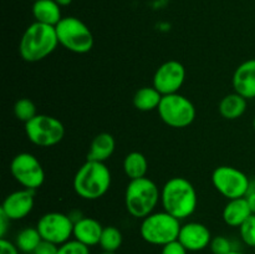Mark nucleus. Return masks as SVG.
Here are the masks:
<instances>
[{
  "label": "nucleus",
  "mask_w": 255,
  "mask_h": 254,
  "mask_svg": "<svg viewBox=\"0 0 255 254\" xmlns=\"http://www.w3.org/2000/svg\"><path fill=\"white\" fill-rule=\"evenodd\" d=\"M163 211L182 221L196 212L198 204L197 191L192 182L184 177H172L161 189Z\"/></svg>",
  "instance_id": "obj_1"
},
{
  "label": "nucleus",
  "mask_w": 255,
  "mask_h": 254,
  "mask_svg": "<svg viewBox=\"0 0 255 254\" xmlns=\"http://www.w3.org/2000/svg\"><path fill=\"white\" fill-rule=\"evenodd\" d=\"M57 45L55 26L35 21L26 27L20 39L19 54L25 61L37 62L51 55Z\"/></svg>",
  "instance_id": "obj_2"
},
{
  "label": "nucleus",
  "mask_w": 255,
  "mask_h": 254,
  "mask_svg": "<svg viewBox=\"0 0 255 254\" xmlns=\"http://www.w3.org/2000/svg\"><path fill=\"white\" fill-rule=\"evenodd\" d=\"M111 179V172L105 162L87 159L75 174L74 189L81 198L95 201L107 193Z\"/></svg>",
  "instance_id": "obj_3"
},
{
  "label": "nucleus",
  "mask_w": 255,
  "mask_h": 254,
  "mask_svg": "<svg viewBox=\"0 0 255 254\" xmlns=\"http://www.w3.org/2000/svg\"><path fill=\"white\" fill-rule=\"evenodd\" d=\"M159 201L161 191L148 177L131 179L127 184L125 192V206L127 212L134 218L143 219L153 213Z\"/></svg>",
  "instance_id": "obj_4"
},
{
  "label": "nucleus",
  "mask_w": 255,
  "mask_h": 254,
  "mask_svg": "<svg viewBox=\"0 0 255 254\" xmlns=\"http://www.w3.org/2000/svg\"><path fill=\"white\" fill-rule=\"evenodd\" d=\"M181 227V221L168 212H153L142 219L139 234L148 244L163 247L178 239Z\"/></svg>",
  "instance_id": "obj_5"
},
{
  "label": "nucleus",
  "mask_w": 255,
  "mask_h": 254,
  "mask_svg": "<svg viewBox=\"0 0 255 254\" xmlns=\"http://www.w3.org/2000/svg\"><path fill=\"white\" fill-rule=\"evenodd\" d=\"M59 44L74 54H86L94 47V35L82 20L66 16L55 26Z\"/></svg>",
  "instance_id": "obj_6"
},
{
  "label": "nucleus",
  "mask_w": 255,
  "mask_h": 254,
  "mask_svg": "<svg viewBox=\"0 0 255 254\" xmlns=\"http://www.w3.org/2000/svg\"><path fill=\"white\" fill-rule=\"evenodd\" d=\"M157 111L162 121L173 128L188 127L193 124L197 114L193 102L181 94L166 95L162 97Z\"/></svg>",
  "instance_id": "obj_7"
},
{
  "label": "nucleus",
  "mask_w": 255,
  "mask_h": 254,
  "mask_svg": "<svg viewBox=\"0 0 255 254\" xmlns=\"http://www.w3.org/2000/svg\"><path fill=\"white\" fill-rule=\"evenodd\" d=\"M25 133L31 143L39 147H52L65 136V127L59 119L49 115H36L25 124Z\"/></svg>",
  "instance_id": "obj_8"
},
{
  "label": "nucleus",
  "mask_w": 255,
  "mask_h": 254,
  "mask_svg": "<svg viewBox=\"0 0 255 254\" xmlns=\"http://www.w3.org/2000/svg\"><path fill=\"white\" fill-rule=\"evenodd\" d=\"M214 188L227 199L247 197L251 191V179L239 168L232 166H219L212 173Z\"/></svg>",
  "instance_id": "obj_9"
},
{
  "label": "nucleus",
  "mask_w": 255,
  "mask_h": 254,
  "mask_svg": "<svg viewBox=\"0 0 255 254\" xmlns=\"http://www.w3.org/2000/svg\"><path fill=\"white\" fill-rule=\"evenodd\" d=\"M10 172L17 183L31 191L40 188L45 181L42 164L34 154L29 152H21L11 159Z\"/></svg>",
  "instance_id": "obj_10"
},
{
  "label": "nucleus",
  "mask_w": 255,
  "mask_h": 254,
  "mask_svg": "<svg viewBox=\"0 0 255 254\" xmlns=\"http://www.w3.org/2000/svg\"><path fill=\"white\" fill-rule=\"evenodd\" d=\"M74 219L61 212H49L40 217L36 228L42 241L61 246L74 237Z\"/></svg>",
  "instance_id": "obj_11"
},
{
  "label": "nucleus",
  "mask_w": 255,
  "mask_h": 254,
  "mask_svg": "<svg viewBox=\"0 0 255 254\" xmlns=\"http://www.w3.org/2000/svg\"><path fill=\"white\" fill-rule=\"evenodd\" d=\"M186 80V67L177 60L163 62L153 75V87L162 96L178 94Z\"/></svg>",
  "instance_id": "obj_12"
},
{
  "label": "nucleus",
  "mask_w": 255,
  "mask_h": 254,
  "mask_svg": "<svg viewBox=\"0 0 255 254\" xmlns=\"http://www.w3.org/2000/svg\"><path fill=\"white\" fill-rule=\"evenodd\" d=\"M34 192L31 189L22 188L15 191L5 197L0 211L10 219V221H20L31 213L35 204Z\"/></svg>",
  "instance_id": "obj_13"
},
{
  "label": "nucleus",
  "mask_w": 255,
  "mask_h": 254,
  "mask_svg": "<svg viewBox=\"0 0 255 254\" xmlns=\"http://www.w3.org/2000/svg\"><path fill=\"white\" fill-rule=\"evenodd\" d=\"M178 241L188 252H199L209 247L212 242L211 231L199 222H189L181 227Z\"/></svg>",
  "instance_id": "obj_14"
},
{
  "label": "nucleus",
  "mask_w": 255,
  "mask_h": 254,
  "mask_svg": "<svg viewBox=\"0 0 255 254\" xmlns=\"http://www.w3.org/2000/svg\"><path fill=\"white\" fill-rule=\"evenodd\" d=\"M233 87L247 100L255 99V59L242 62L233 74Z\"/></svg>",
  "instance_id": "obj_15"
},
{
  "label": "nucleus",
  "mask_w": 255,
  "mask_h": 254,
  "mask_svg": "<svg viewBox=\"0 0 255 254\" xmlns=\"http://www.w3.org/2000/svg\"><path fill=\"white\" fill-rule=\"evenodd\" d=\"M104 227L99 221L90 217H80L74 223V239L81 242L87 247H94L100 243Z\"/></svg>",
  "instance_id": "obj_16"
},
{
  "label": "nucleus",
  "mask_w": 255,
  "mask_h": 254,
  "mask_svg": "<svg viewBox=\"0 0 255 254\" xmlns=\"http://www.w3.org/2000/svg\"><path fill=\"white\" fill-rule=\"evenodd\" d=\"M116 148V141L109 132H101L94 137L90 144V151L87 154L89 161L106 162Z\"/></svg>",
  "instance_id": "obj_17"
},
{
  "label": "nucleus",
  "mask_w": 255,
  "mask_h": 254,
  "mask_svg": "<svg viewBox=\"0 0 255 254\" xmlns=\"http://www.w3.org/2000/svg\"><path fill=\"white\" fill-rule=\"evenodd\" d=\"M251 207L247 202L246 197L243 198L229 199L223 209V221L231 227H241L249 217L252 216Z\"/></svg>",
  "instance_id": "obj_18"
},
{
  "label": "nucleus",
  "mask_w": 255,
  "mask_h": 254,
  "mask_svg": "<svg viewBox=\"0 0 255 254\" xmlns=\"http://www.w3.org/2000/svg\"><path fill=\"white\" fill-rule=\"evenodd\" d=\"M35 21L56 26L62 19L61 6L55 0H37L32 4Z\"/></svg>",
  "instance_id": "obj_19"
},
{
  "label": "nucleus",
  "mask_w": 255,
  "mask_h": 254,
  "mask_svg": "<svg viewBox=\"0 0 255 254\" xmlns=\"http://www.w3.org/2000/svg\"><path fill=\"white\" fill-rule=\"evenodd\" d=\"M248 106V100L243 97L242 95L237 94L236 91L233 94H228L221 100L219 102V114L226 120H237L244 115Z\"/></svg>",
  "instance_id": "obj_20"
},
{
  "label": "nucleus",
  "mask_w": 255,
  "mask_h": 254,
  "mask_svg": "<svg viewBox=\"0 0 255 254\" xmlns=\"http://www.w3.org/2000/svg\"><path fill=\"white\" fill-rule=\"evenodd\" d=\"M162 97L163 96L161 95V92L154 89L153 86L141 87L133 95V106L139 111H153V110L158 109Z\"/></svg>",
  "instance_id": "obj_21"
},
{
  "label": "nucleus",
  "mask_w": 255,
  "mask_h": 254,
  "mask_svg": "<svg viewBox=\"0 0 255 254\" xmlns=\"http://www.w3.org/2000/svg\"><path fill=\"white\" fill-rule=\"evenodd\" d=\"M124 171L128 179H138L146 177L148 171V162L146 156L141 152H129L124 159Z\"/></svg>",
  "instance_id": "obj_22"
},
{
  "label": "nucleus",
  "mask_w": 255,
  "mask_h": 254,
  "mask_svg": "<svg viewBox=\"0 0 255 254\" xmlns=\"http://www.w3.org/2000/svg\"><path fill=\"white\" fill-rule=\"evenodd\" d=\"M41 242V234L37 231V228H32V227H27L20 231L15 239V244L22 253H34Z\"/></svg>",
  "instance_id": "obj_23"
},
{
  "label": "nucleus",
  "mask_w": 255,
  "mask_h": 254,
  "mask_svg": "<svg viewBox=\"0 0 255 254\" xmlns=\"http://www.w3.org/2000/svg\"><path fill=\"white\" fill-rule=\"evenodd\" d=\"M124 237H122L121 231L115 226L104 227L101 239H100L99 246L104 252H114L116 253L122 246Z\"/></svg>",
  "instance_id": "obj_24"
},
{
  "label": "nucleus",
  "mask_w": 255,
  "mask_h": 254,
  "mask_svg": "<svg viewBox=\"0 0 255 254\" xmlns=\"http://www.w3.org/2000/svg\"><path fill=\"white\" fill-rule=\"evenodd\" d=\"M14 115L19 121L26 124L37 115L36 106L30 99H20L14 105Z\"/></svg>",
  "instance_id": "obj_25"
},
{
  "label": "nucleus",
  "mask_w": 255,
  "mask_h": 254,
  "mask_svg": "<svg viewBox=\"0 0 255 254\" xmlns=\"http://www.w3.org/2000/svg\"><path fill=\"white\" fill-rule=\"evenodd\" d=\"M241 238L247 246L255 248V214H252L241 227Z\"/></svg>",
  "instance_id": "obj_26"
},
{
  "label": "nucleus",
  "mask_w": 255,
  "mask_h": 254,
  "mask_svg": "<svg viewBox=\"0 0 255 254\" xmlns=\"http://www.w3.org/2000/svg\"><path fill=\"white\" fill-rule=\"evenodd\" d=\"M57 254H90V247L85 246L76 239H70L59 246Z\"/></svg>",
  "instance_id": "obj_27"
},
{
  "label": "nucleus",
  "mask_w": 255,
  "mask_h": 254,
  "mask_svg": "<svg viewBox=\"0 0 255 254\" xmlns=\"http://www.w3.org/2000/svg\"><path fill=\"white\" fill-rule=\"evenodd\" d=\"M209 248L213 254H229L232 251H234L232 242L224 236H217L212 238Z\"/></svg>",
  "instance_id": "obj_28"
},
{
  "label": "nucleus",
  "mask_w": 255,
  "mask_h": 254,
  "mask_svg": "<svg viewBox=\"0 0 255 254\" xmlns=\"http://www.w3.org/2000/svg\"><path fill=\"white\" fill-rule=\"evenodd\" d=\"M161 254H188L186 247L177 239L162 247Z\"/></svg>",
  "instance_id": "obj_29"
},
{
  "label": "nucleus",
  "mask_w": 255,
  "mask_h": 254,
  "mask_svg": "<svg viewBox=\"0 0 255 254\" xmlns=\"http://www.w3.org/2000/svg\"><path fill=\"white\" fill-rule=\"evenodd\" d=\"M57 251H59V246L47 241H42L32 254H57Z\"/></svg>",
  "instance_id": "obj_30"
},
{
  "label": "nucleus",
  "mask_w": 255,
  "mask_h": 254,
  "mask_svg": "<svg viewBox=\"0 0 255 254\" xmlns=\"http://www.w3.org/2000/svg\"><path fill=\"white\" fill-rule=\"evenodd\" d=\"M19 252L16 244L5 238H0V254H19Z\"/></svg>",
  "instance_id": "obj_31"
},
{
  "label": "nucleus",
  "mask_w": 255,
  "mask_h": 254,
  "mask_svg": "<svg viewBox=\"0 0 255 254\" xmlns=\"http://www.w3.org/2000/svg\"><path fill=\"white\" fill-rule=\"evenodd\" d=\"M10 219L0 211V237L1 238H5V234H6L7 227L10 226Z\"/></svg>",
  "instance_id": "obj_32"
},
{
  "label": "nucleus",
  "mask_w": 255,
  "mask_h": 254,
  "mask_svg": "<svg viewBox=\"0 0 255 254\" xmlns=\"http://www.w3.org/2000/svg\"><path fill=\"white\" fill-rule=\"evenodd\" d=\"M246 198H247V202H248L249 207H251L252 213L255 214V191H252L251 188V191H249V193L247 194Z\"/></svg>",
  "instance_id": "obj_33"
},
{
  "label": "nucleus",
  "mask_w": 255,
  "mask_h": 254,
  "mask_svg": "<svg viewBox=\"0 0 255 254\" xmlns=\"http://www.w3.org/2000/svg\"><path fill=\"white\" fill-rule=\"evenodd\" d=\"M55 1H56L57 4L62 7V6H67V5L71 4L72 0H55Z\"/></svg>",
  "instance_id": "obj_34"
},
{
  "label": "nucleus",
  "mask_w": 255,
  "mask_h": 254,
  "mask_svg": "<svg viewBox=\"0 0 255 254\" xmlns=\"http://www.w3.org/2000/svg\"><path fill=\"white\" fill-rule=\"evenodd\" d=\"M229 254H244V253H242V252H238V251H232Z\"/></svg>",
  "instance_id": "obj_35"
},
{
  "label": "nucleus",
  "mask_w": 255,
  "mask_h": 254,
  "mask_svg": "<svg viewBox=\"0 0 255 254\" xmlns=\"http://www.w3.org/2000/svg\"><path fill=\"white\" fill-rule=\"evenodd\" d=\"M100 254H116V253H114V252H102V253Z\"/></svg>",
  "instance_id": "obj_36"
},
{
  "label": "nucleus",
  "mask_w": 255,
  "mask_h": 254,
  "mask_svg": "<svg viewBox=\"0 0 255 254\" xmlns=\"http://www.w3.org/2000/svg\"><path fill=\"white\" fill-rule=\"evenodd\" d=\"M253 127H254V129H255V117H254V120H253Z\"/></svg>",
  "instance_id": "obj_37"
},
{
  "label": "nucleus",
  "mask_w": 255,
  "mask_h": 254,
  "mask_svg": "<svg viewBox=\"0 0 255 254\" xmlns=\"http://www.w3.org/2000/svg\"><path fill=\"white\" fill-rule=\"evenodd\" d=\"M32 1H37V0H32Z\"/></svg>",
  "instance_id": "obj_38"
},
{
  "label": "nucleus",
  "mask_w": 255,
  "mask_h": 254,
  "mask_svg": "<svg viewBox=\"0 0 255 254\" xmlns=\"http://www.w3.org/2000/svg\"><path fill=\"white\" fill-rule=\"evenodd\" d=\"M254 249H255V248H254Z\"/></svg>",
  "instance_id": "obj_39"
}]
</instances>
